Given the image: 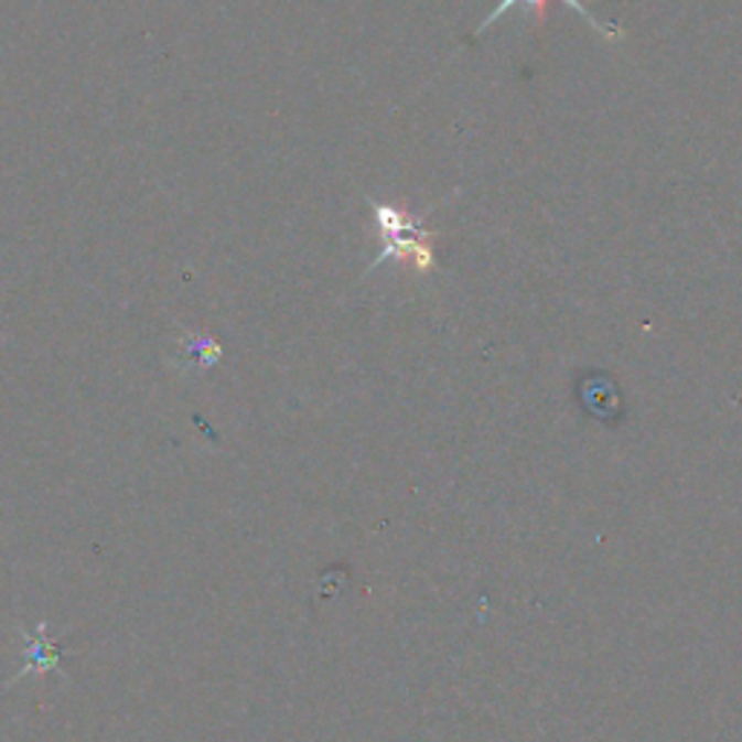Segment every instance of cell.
<instances>
[{"label": "cell", "instance_id": "6da1fadb", "mask_svg": "<svg viewBox=\"0 0 742 742\" xmlns=\"http://www.w3.org/2000/svg\"><path fill=\"white\" fill-rule=\"evenodd\" d=\"M368 206H372V215H375L377 241H380V252L368 265V273L384 265V261H389V258L404 261L418 273L435 270V250H432V241L438 238L435 229L423 227V218L386 204V201L368 197Z\"/></svg>", "mask_w": 742, "mask_h": 742}, {"label": "cell", "instance_id": "7a4b0ae2", "mask_svg": "<svg viewBox=\"0 0 742 742\" xmlns=\"http://www.w3.org/2000/svg\"><path fill=\"white\" fill-rule=\"evenodd\" d=\"M516 3H523V7H531L534 15H537V24H546V3H548V0H499V3H496V9H493V12H491V15H487L485 21H482V24L476 26V35H482V32H485L487 26L496 24L499 18L508 15V12L516 7ZM563 3H569V7L574 9V12H578V15L583 18L587 24H592L594 30L601 32L603 39H610V41L621 39V30H617V26H610V24H603V21H598V18H594L592 12H589V9L583 7V3H580V0H563Z\"/></svg>", "mask_w": 742, "mask_h": 742}, {"label": "cell", "instance_id": "3957f363", "mask_svg": "<svg viewBox=\"0 0 742 742\" xmlns=\"http://www.w3.org/2000/svg\"><path fill=\"white\" fill-rule=\"evenodd\" d=\"M221 343L204 334H186L183 340V372H197V368H209L221 359Z\"/></svg>", "mask_w": 742, "mask_h": 742}]
</instances>
